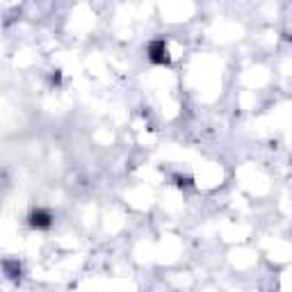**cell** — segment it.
<instances>
[{
	"instance_id": "obj_2",
	"label": "cell",
	"mask_w": 292,
	"mask_h": 292,
	"mask_svg": "<svg viewBox=\"0 0 292 292\" xmlns=\"http://www.w3.org/2000/svg\"><path fill=\"white\" fill-rule=\"evenodd\" d=\"M149 53H151V59L153 62H167V48H164V44L162 41H155V44H151V48H149Z\"/></svg>"
},
{
	"instance_id": "obj_1",
	"label": "cell",
	"mask_w": 292,
	"mask_h": 292,
	"mask_svg": "<svg viewBox=\"0 0 292 292\" xmlns=\"http://www.w3.org/2000/svg\"><path fill=\"white\" fill-rule=\"evenodd\" d=\"M30 224H32L34 228H46V226H50V214L46 212V210H32Z\"/></svg>"
}]
</instances>
